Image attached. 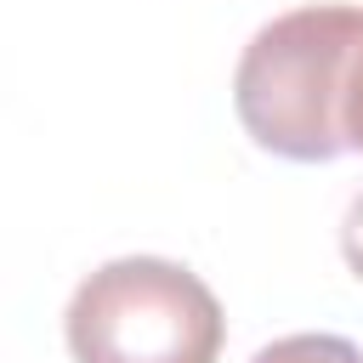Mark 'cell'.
I'll return each instance as SVG.
<instances>
[{"label":"cell","mask_w":363,"mask_h":363,"mask_svg":"<svg viewBox=\"0 0 363 363\" xmlns=\"http://www.w3.org/2000/svg\"><path fill=\"white\" fill-rule=\"evenodd\" d=\"M363 57V6H295L255 28L233 74V108L255 147L323 164L346 142V96Z\"/></svg>","instance_id":"6da1fadb"},{"label":"cell","mask_w":363,"mask_h":363,"mask_svg":"<svg viewBox=\"0 0 363 363\" xmlns=\"http://www.w3.org/2000/svg\"><path fill=\"white\" fill-rule=\"evenodd\" d=\"M74 363H216L227 340L221 301L199 272L164 255H119L68 301Z\"/></svg>","instance_id":"7a4b0ae2"},{"label":"cell","mask_w":363,"mask_h":363,"mask_svg":"<svg viewBox=\"0 0 363 363\" xmlns=\"http://www.w3.org/2000/svg\"><path fill=\"white\" fill-rule=\"evenodd\" d=\"M250 363H363V352L340 335H284V340L261 346Z\"/></svg>","instance_id":"3957f363"},{"label":"cell","mask_w":363,"mask_h":363,"mask_svg":"<svg viewBox=\"0 0 363 363\" xmlns=\"http://www.w3.org/2000/svg\"><path fill=\"white\" fill-rule=\"evenodd\" d=\"M340 250H346V267L363 278V187L352 193L346 204V221H340Z\"/></svg>","instance_id":"277c9868"},{"label":"cell","mask_w":363,"mask_h":363,"mask_svg":"<svg viewBox=\"0 0 363 363\" xmlns=\"http://www.w3.org/2000/svg\"><path fill=\"white\" fill-rule=\"evenodd\" d=\"M346 142L363 153V57H357V74H352V96H346Z\"/></svg>","instance_id":"5b68a950"}]
</instances>
